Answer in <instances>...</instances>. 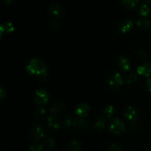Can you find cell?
Instances as JSON below:
<instances>
[{
	"label": "cell",
	"instance_id": "1f68e13d",
	"mask_svg": "<svg viewBox=\"0 0 151 151\" xmlns=\"http://www.w3.org/2000/svg\"><path fill=\"white\" fill-rule=\"evenodd\" d=\"M145 1H146L147 2H148V3H151V0H145Z\"/></svg>",
	"mask_w": 151,
	"mask_h": 151
},
{
	"label": "cell",
	"instance_id": "6da1fadb",
	"mask_svg": "<svg viewBox=\"0 0 151 151\" xmlns=\"http://www.w3.org/2000/svg\"><path fill=\"white\" fill-rule=\"evenodd\" d=\"M27 70L29 74L35 76L42 81H46L48 78V69L44 62L38 59H32L27 66Z\"/></svg>",
	"mask_w": 151,
	"mask_h": 151
},
{
	"label": "cell",
	"instance_id": "d6986e66",
	"mask_svg": "<svg viewBox=\"0 0 151 151\" xmlns=\"http://www.w3.org/2000/svg\"><path fill=\"white\" fill-rule=\"evenodd\" d=\"M139 13L142 16H147L150 13V8L147 4H142L139 9Z\"/></svg>",
	"mask_w": 151,
	"mask_h": 151
},
{
	"label": "cell",
	"instance_id": "7402d4cb",
	"mask_svg": "<svg viewBox=\"0 0 151 151\" xmlns=\"http://www.w3.org/2000/svg\"><path fill=\"white\" fill-rule=\"evenodd\" d=\"M81 145L77 141H72L69 144V151H80Z\"/></svg>",
	"mask_w": 151,
	"mask_h": 151
},
{
	"label": "cell",
	"instance_id": "f546056e",
	"mask_svg": "<svg viewBox=\"0 0 151 151\" xmlns=\"http://www.w3.org/2000/svg\"><path fill=\"white\" fill-rule=\"evenodd\" d=\"M5 95V92L3 90L2 88L1 89V91H0V96H1V99H3L4 98V96Z\"/></svg>",
	"mask_w": 151,
	"mask_h": 151
},
{
	"label": "cell",
	"instance_id": "277c9868",
	"mask_svg": "<svg viewBox=\"0 0 151 151\" xmlns=\"http://www.w3.org/2000/svg\"><path fill=\"white\" fill-rule=\"evenodd\" d=\"M139 113L138 110L132 106L127 107V109L125 110V113H124V115H125V118L128 121H137L139 118Z\"/></svg>",
	"mask_w": 151,
	"mask_h": 151
},
{
	"label": "cell",
	"instance_id": "ba28073f",
	"mask_svg": "<svg viewBox=\"0 0 151 151\" xmlns=\"http://www.w3.org/2000/svg\"><path fill=\"white\" fill-rule=\"evenodd\" d=\"M137 73L140 76H144L145 77L151 76V64H145L137 68Z\"/></svg>",
	"mask_w": 151,
	"mask_h": 151
},
{
	"label": "cell",
	"instance_id": "9c48e42d",
	"mask_svg": "<svg viewBox=\"0 0 151 151\" xmlns=\"http://www.w3.org/2000/svg\"><path fill=\"white\" fill-rule=\"evenodd\" d=\"M47 123H48L49 127L53 130H57L60 127V121L56 115H52L47 118Z\"/></svg>",
	"mask_w": 151,
	"mask_h": 151
},
{
	"label": "cell",
	"instance_id": "603a6c76",
	"mask_svg": "<svg viewBox=\"0 0 151 151\" xmlns=\"http://www.w3.org/2000/svg\"><path fill=\"white\" fill-rule=\"evenodd\" d=\"M44 145H45L47 149H52L55 145V142L52 138H47L45 140V142H44Z\"/></svg>",
	"mask_w": 151,
	"mask_h": 151
},
{
	"label": "cell",
	"instance_id": "3957f363",
	"mask_svg": "<svg viewBox=\"0 0 151 151\" xmlns=\"http://www.w3.org/2000/svg\"><path fill=\"white\" fill-rule=\"evenodd\" d=\"M35 102L41 107L47 105L49 102V95L47 92L44 89H38L35 92Z\"/></svg>",
	"mask_w": 151,
	"mask_h": 151
},
{
	"label": "cell",
	"instance_id": "d4e9b609",
	"mask_svg": "<svg viewBox=\"0 0 151 151\" xmlns=\"http://www.w3.org/2000/svg\"><path fill=\"white\" fill-rule=\"evenodd\" d=\"M43 145L40 144H34L29 147V151H42Z\"/></svg>",
	"mask_w": 151,
	"mask_h": 151
},
{
	"label": "cell",
	"instance_id": "f1b7e54d",
	"mask_svg": "<svg viewBox=\"0 0 151 151\" xmlns=\"http://www.w3.org/2000/svg\"><path fill=\"white\" fill-rule=\"evenodd\" d=\"M146 87H147V90L151 93V78L147 80L146 82Z\"/></svg>",
	"mask_w": 151,
	"mask_h": 151
},
{
	"label": "cell",
	"instance_id": "44dd1931",
	"mask_svg": "<svg viewBox=\"0 0 151 151\" xmlns=\"http://www.w3.org/2000/svg\"><path fill=\"white\" fill-rule=\"evenodd\" d=\"M137 78H138V76H137V74L134 73H131L127 76L125 81H126L127 84H132L137 81Z\"/></svg>",
	"mask_w": 151,
	"mask_h": 151
},
{
	"label": "cell",
	"instance_id": "2e32d148",
	"mask_svg": "<svg viewBox=\"0 0 151 151\" xmlns=\"http://www.w3.org/2000/svg\"><path fill=\"white\" fill-rule=\"evenodd\" d=\"M139 2V0H123L122 3L124 5L126 6L128 8H134Z\"/></svg>",
	"mask_w": 151,
	"mask_h": 151
},
{
	"label": "cell",
	"instance_id": "cb8c5ba5",
	"mask_svg": "<svg viewBox=\"0 0 151 151\" xmlns=\"http://www.w3.org/2000/svg\"><path fill=\"white\" fill-rule=\"evenodd\" d=\"M77 126L79 127H82V128H87L89 126V123L86 121V120L83 119V118H80L78 119L77 121Z\"/></svg>",
	"mask_w": 151,
	"mask_h": 151
},
{
	"label": "cell",
	"instance_id": "7a4b0ae2",
	"mask_svg": "<svg viewBox=\"0 0 151 151\" xmlns=\"http://www.w3.org/2000/svg\"><path fill=\"white\" fill-rule=\"evenodd\" d=\"M125 124L122 120L119 118H115L111 121L110 127H109V130L114 134L119 135L122 134L125 131Z\"/></svg>",
	"mask_w": 151,
	"mask_h": 151
},
{
	"label": "cell",
	"instance_id": "7c38bea8",
	"mask_svg": "<svg viewBox=\"0 0 151 151\" xmlns=\"http://www.w3.org/2000/svg\"><path fill=\"white\" fill-rule=\"evenodd\" d=\"M134 28V22L131 20H126L122 22V23L119 25V28L122 33H128L132 30Z\"/></svg>",
	"mask_w": 151,
	"mask_h": 151
},
{
	"label": "cell",
	"instance_id": "5b68a950",
	"mask_svg": "<svg viewBox=\"0 0 151 151\" xmlns=\"http://www.w3.org/2000/svg\"><path fill=\"white\" fill-rule=\"evenodd\" d=\"M122 84H123V78H122L120 73H114L111 76L110 79H109V84L113 88H119L121 85H122Z\"/></svg>",
	"mask_w": 151,
	"mask_h": 151
},
{
	"label": "cell",
	"instance_id": "30bf717a",
	"mask_svg": "<svg viewBox=\"0 0 151 151\" xmlns=\"http://www.w3.org/2000/svg\"><path fill=\"white\" fill-rule=\"evenodd\" d=\"M118 63H119V66L120 67L121 69L123 71H125V72L131 70V64H130L129 59L128 58L122 56V57L119 58Z\"/></svg>",
	"mask_w": 151,
	"mask_h": 151
},
{
	"label": "cell",
	"instance_id": "8992f818",
	"mask_svg": "<svg viewBox=\"0 0 151 151\" xmlns=\"http://www.w3.org/2000/svg\"><path fill=\"white\" fill-rule=\"evenodd\" d=\"M44 135H45V131H44L43 126L41 124H36L34 126L31 131V136L35 140H39V139H42Z\"/></svg>",
	"mask_w": 151,
	"mask_h": 151
},
{
	"label": "cell",
	"instance_id": "484cf974",
	"mask_svg": "<svg viewBox=\"0 0 151 151\" xmlns=\"http://www.w3.org/2000/svg\"><path fill=\"white\" fill-rule=\"evenodd\" d=\"M35 114H36V115L38 118L43 117L46 114V109L44 107H39L37 110Z\"/></svg>",
	"mask_w": 151,
	"mask_h": 151
},
{
	"label": "cell",
	"instance_id": "83f0119b",
	"mask_svg": "<svg viewBox=\"0 0 151 151\" xmlns=\"http://www.w3.org/2000/svg\"><path fill=\"white\" fill-rule=\"evenodd\" d=\"M138 56L140 59H145L146 57V53L145 50H139L138 51Z\"/></svg>",
	"mask_w": 151,
	"mask_h": 151
},
{
	"label": "cell",
	"instance_id": "4dcf8cb0",
	"mask_svg": "<svg viewBox=\"0 0 151 151\" xmlns=\"http://www.w3.org/2000/svg\"><path fill=\"white\" fill-rule=\"evenodd\" d=\"M5 1V2L7 3V4H10V3H12L13 1V0H4Z\"/></svg>",
	"mask_w": 151,
	"mask_h": 151
},
{
	"label": "cell",
	"instance_id": "9a60e30c",
	"mask_svg": "<svg viewBox=\"0 0 151 151\" xmlns=\"http://www.w3.org/2000/svg\"><path fill=\"white\" fill-rule=\"evenodd\" d=\"M115 109L113 106L111 105H109V106L106 107V108L105 109L104 113L105 115L106 116V118H111L114 116V115L115 114Z\"/></svg>",
	"mask_w": 151,
	"mask_h": 151
},
{
	"label": "cell",
	"instance_id": "e0dca14e",
	"mask_svg": "<svg viewBox=\"0 0 151 151\" xmlns=\"http://www.w3.org/2000/svg\"><path fill=\"white\" fill-rule=\"evenodd\" d=\"M137 26L143 29H147L150 26V22L146 19H139L137 22Z\"/></svg>",
	"mask_w": 151,
	"mask_h": 151
},
{
	"label": "cell",
	"instance_id": "8fae6325",
	"mask_svg": "<svg viewBox=\"0 0 151 151\" xmlns=\"http://www.w3.org/2000/svg\"><path fill=\"white\" fill-rule=\"evenodd\" d=\"M50 13H51L52 16H55L56 18H61L63 16V10L61 7L57 4H52L50 7Z\"/></svg>",
	"mask_w": 151,
	"mask_h": 151
},
{
	"label": "cell",
	"instance_id": "ffe728a7",
	"mask_svg": "<svg viewBox=\"0 0 151 151\" xmlns=\"http://www.w3.org/2000/svg\"><path fill=\"white\" fill-rule=\"evenodd\" d=\"M106 119L104 118H99L95 123V127L99 130H103L106 127Z\"/></svg>",
	"mask_w": 151,
	"mask_h": 151
},
{
	"label": "cell",
	"instance_id": "ac0fdd59",
	"mask_svg": "<svg viewBox=\"0 0 151 151\" xmlns=\"http://www.w3.org/2000/svg\"><path fill=\"white\" fill-rule=\"evenodd\" d=\"M63 106L60 102H56V103L52 107L51 109H50V112L53 114L58 113H60V111L63 110Z\"/></svg>",
	"mask_w": 151,
	"mask_h": 151
},
{
	"label": "cell",
	"instance_id": "4fadbf2b",
	"mask_svg": "<svg viewBox=\"0 0 151 151\" xmlns=\"http://www.w3.org/2000/svg\"><path fill=\"white\" fill-rule=\"evenodd\" d=\"M77 121H78V119L76 118H75V116H68L65 118L64 121H63V124H64V126L67 129L72 128L74 126H77Z\"/></svg>",
	"mask_w": 151,
	"mask_h": 151
},
{
	"label": "cell",
	"instance_id": "52a82bcc",
	"mask_svg": "<svg viewBox=\"0 0 151 151\" xmlns=\"http://www.w3.org/2000/svg\"><path fill=\"white\" fill-rule=\"evenodd\" d=\"M88 111H89L88 105L86 103H82L77 107L75 110V113L80 118H84L88 115Z\"/></svg>",
	"mask_w": 151,
	"mask_h": 151
},
{
	"label": "cell",
	"instance_id": "4316f807",
	"mask_svg": "<svg viewBox=\"0 0 151 151\" xmlns=\"http://www.w3.org/2000/svg\"><path fill=\"white\" fill-rule=\"evenodd\" d=\"M110 151H123V150H122V149L119 146V145L116 144H113L111 145Z\"/></svg>",
	"mask_w": 151,
	"mask_h": 151
},
{
	"label": "cell",
	"instance_id": "5bb4252c",
	"mask_svg": "<svg viewBox=\"0 0 151 151\" xmlns=\"http://www.w3.org/2000/svg\"><path fill=\"white\" fill-rule=\"evenodd\" d=\"M1 36L3 35V33L7 32V33H11L13 32V30H14V26H13V24L10 22H5L4 24L1 25Z\"/></svg>",
	"mask_w": 151,
	"mask_h": 151
}]
</instances>
